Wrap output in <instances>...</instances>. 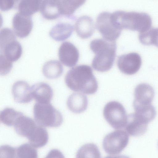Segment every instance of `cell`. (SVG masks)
<instances>
[{
  "mask_svg": "<svg viewBox=\"0 0 158 158\" xmlns=\"http://www.w3.org/2000/svg\"><path fill=\"white\" fill-rule=\"evenodd\" d=\"M65 82L71 90L88 94H94L98 88L92 69L87 65H79L70 69L65 76Z\"/></svg>",
  "mask_w": 158,
  "mask_h": 158,
  "instance_id": "6da1fadb",
  "label": "cell"
},
{
  "mask_svg": "<svg viewBox=\"0 0 158 158\" xmlns=\"http://www.w3.org/2000/svg\"><path fill=\"white\" fill-rule=\"evenodd\" d=\"M90 47L95 55L92 63L93 68L101 72L110 69L116 56L115 41H109L104 39H95L91 42Z\"/></svg>",
  "mask_w": 158,
  "mask_h": 158,
  "instance_id": "7a4b0ae2",
  "label": "cell"
},
{
  "mask_svg": "<svg viewBox=\"0 0 158 158\" xmlns=\"http://www.w3.org/2000/svg\"><path fill=\"white\" fill-rule=\"evenodd\" d=\"M111 16L115 25L121 30L126 29L139 33L152 27V18L146 13L118 10L111 13Z\"/></svg>",
  "mask_w": 158,
  "mask_h": 158,
  "instance_id": "3957f363",
  "label": "cell"
},
{
  "mask_svg": "<svg viewBox=\"0 0 158 158\" xmlns=\"http://www.w3.org/2000/svg\"><path fill=\"white\" fill-rule=\"evenodd\" d=\"M33 113L37 124L44 127H58L63 121L61 113L50 103H35Z\"/></svg>",
  "mask_w": 158,
  "mask_h": 158,
  "instance_id": "277c9868",
  "label": "cell"
},
{
  "mask_svg": "<svg viewBox=\"0 0 158 158\" xmlns=\"http://www.w3.org/2000/svg\"><path fill=\"white\" fill-rule=\"evenodd\" d=\"M103 115L107 122L114 129L125 128L127 115L124 106L119 102L112 101L107 103L104 108Z\"/></svg>",
  "mask_w": 158,
  "mask_h": 158,
  "instance_id": "5b68a950",
  "label": "cell"
},
{
  "mask_svg": "<svg viewBox=\"0 0 158 158\" xmlns=\"http://www.w3.org/2000/svg\"><path fill=\"white\" fill-rule=\"evenodd\" d=\"M129 135L126 131L119 129L106 135L103 141V147L107 154L114 155L121 152L127 146Z\"/></svg>",
  "mask_w": 158,
  "mask_h": 158,
  "instance_id": "8992f818",
  "label": "cell"
},
{
  "mask_svg": "<svg viewBox=\"0 0 158 158\" xmlns=\"http://www.w3.org/2000/svg\"><path fill=\"white\" fill-rule=\"evenodd\" d=\"M96 26L104 39L115 41L120 35L122 30L117 27L111 18V13L107 12L100 13L96 19Z\"/></svg>",
  "mask_w": 158,
  "mask_h": 158,
  "instance_id": "52a82bcc",
  "label": "cell"
},
{
  "mask_svg": "<svg viewBox=\"0 0 158 158\" xmlns=\"http://www.w3.org/2000/svg\"><path fill=\"white\" fill-rule=\"evenodd\" d=\"M154 96L153 88L146 83H141L136 87L134 91L133 106L135 111L145 109L152 106Z\"/></svg>",
  "mask_w": 158,
  "mask_h": 158,
  "instance_id": "ba28073f",
  "label": "cell"
},
{
  "mask_svg": "<svg viewBox=\"0 0 158 158\" xmlns=\"http://www.w3.org/2000/svg\"><path fill=\"white\" fill-rule=\"evenodd\" d=\"M142 64L141 57L136 52H131L119 56L117 60L118 68L123 73L131 75L139 70Z\"/></svg>",
  "mask_w": 158,
  "mask_h": 158,
  "instance_id": "9c48e42d",
  "label": "cell"
},
{
  "mask_svg": "<svg viewBox=\"0 0 158 158\" xmlns=\"http://www.w3.org/2000/svg\"><path fill=\"white\" fill-rule=\"evenodd\" d=\"M59 59L63 64L69 67H72L77 62L79 52L76 46L69 41L63 42L58 50Z\"/></svg>",
  "mask_w": 158,
  "mask_h": 158,
  "instance_id": "30bf717a",
  "label": "cell"
},
{
  "mask_svg": "<svg viewBox=\"0 0 158 158\" xmlns=\"http://www.w3.org/2000/svg\"><path fill=\"white\" fill-rule=\"evenodd\" d=\"M76 21V17L72 15L68 20L58 23L51 28L49 32V35L56 41L66 39L72 34Z\"/></svg>",
  "mask_w": 158,
  "mask_h": 158,
  "instance_id": "8fae6325",
  "label": "cell"
},
{
  "mask_svg": "<svg viewBox=\"0 0 158 158\" xmlns=\"http://www.w3.org/2000/svg\"><path fill=\"white\" fill-rule=\"evenodd\" d=\"M12 26L15 35L22 38L29 34L32 27L33 23L30 16L23 15L18 12L12 17Z\"/></svg>",
  "mask_w": 158,
  "mask_h": 158,
  "instance_id": "7c38bea8",
  "label": "cell"
},
{
  "mask_svg": "<svg viewBox=\"0 0 158 158\" xmlns=\"http://www.w3.org/2000/svg\"><path fill=\"white\" fill-rule=\"evenodd\" d=\"M12 93L15 101L20 103H29L33 98L31 87L23 81H17L13 84Z\"/></svg>",
  "mask_w": 158,
  "mask_h": 158,
  "instance_id": "4fadbf2b",
  "label": "cell"
},
{
  "mask_svg": "<svg viewBox=\"0 0 158 158\" xmlns=\"http://www.w3.org/2000/svg\"><path fill=\"white\" fill-rule=\"evenodd\" d=\"M148 123L135 113L127 115L125 127L128 134L134 136L142 135L146 131Z\"/></svg>",
  "mask_w": 158,
  "mask_h": 158,
  "instance_id": "5bb4252c",
  "label": "cell"
},
{
  "mask_svg": "<svg viewBox=\"0 0 158 158\" xmlns=\"http://www.w3.org/2000/svg\"><path fill=\"white\" fill-rule=\"evenodd\" d=\"M37 126L32 119L22 113L17 118L14 127L15 132L18 135L28 138Z\"/></svg>",
  "mask_w": 158,
  "mask_h": 158,
  "instance_id": "9a60e30c",
  "label": "cell"
},
{
  "mask_svg": "<svg viewBox=\"0 0 158 158\" xmlns=\"http://www.w3.org/2000/svg\"><path fill=\"white\" fill-rule=\"evenodd\" d=\"M33 98L37 103L41 104L50 103L53 96L51 87L44 82L36 83L31 86Z\"/></svg>",
  "mask_w": 158,
  "mask_h": 158,
  "instance_id": "2e32d148",
  "label": "cell"
},
{
  "mask_svg": "<svg viewBox=\"0 0 158 158\" xmlns=\"http://www.w3.org/2000/svg\"><path fill=\"white\" fill-rule=\"evenodd\" d=\"M74 28L77 35L81 38L86 39L90 37L94 30L93 19L86 15L80 17L75 22Z\"/></svg>",
  "mask_w": 158,
  "mask_h": 158,
  "instance_id": "e0dca14e",
  "label": "cell"
},
{
  "mask_svg": "<svg viewBox=\"0 0 158 158\" xmlns=\"http://www.w3.org/2000/svg\"><path fill=\"white\" fill-rule=\"evenodd\" d=\"M88 100L86 96L81 92H75L68 98L67 105L68 108L75 113H81L87 109Z\"/></svg>",
  "mask_w": 158,
  "mask_h": 158,
  "instance_id": "ac0fdd59",
  "label": "cell"
},
{
  "mask_svg": "<svg viewBox=\"0 0 158 158\" xmlns=\"http://www.w3.org/2000/svg\"><path fill=\"white\" fill-rule=\"evenodd\" d=\"M39 9L41 15L47 19H55L60 15L59 0L41 1Z\"/></svg>",
  "mask_w": 158,
  "mask_h": 158,
  "instance_id": "d6986e66",
  "label": "cell"
},
{
  "mask_svg": "<svg viewBox=\"0 0 158 158\" xmlns=\"http://www.w3.org/2000/svg\"><path fill=\"white\" fill-rule=\"evenodd\" d=\"M63 68L61 63L58 60H52L46 62L42 68L44 76L49 79H56L62 74Z\"/></svg>",
  "mask_w": 158,
  "mask_h": 158,
  "instance_id": "ffe728a7",
  "label": "cell"
},
{
  "mask_svg": "<svg viewBox=\"0 0 158 158\" xmlns=\"http://www.w3.org/2000/svg\"><path fill=\"white\" fill-rule=\"evenodd\" d=\"M48 134L46 129L38 125L28 138L29 143L36 148L45 146L48 142Z\"/></svg>",
  "mask_w": 158,
  "mask_h": 158,
  "instance_id": "44dd1931",
  "label": "cell"
},
{
  "mask_svg": "<svg viewBox=\"0 0 158 158\" xmlns=\"http://www.w3.org/2000/svg\"><path fill=\"white\" fill-rule=\"evenodd\" d=\"M1 50L5 57L12 62L17 60L22 53L21 46L16 40L6 44Z\"/></svg>",
  "mask_w": 158,
  "mask_h": 158,
  "instance_id": "7402d4cb",
  "label": "cell"
},
{
  "mask_svg": "<svg viewBox=\"0 0 158 158\" xmlns=\"http://www.w3.org/2000/svg\"><path fill=\"white\" fill-rule=\"evenodd\" d=\"M76 158H101L99 150L94 143L85 144L77 152Z\"/></svg>",
  "mask_w": 158,
  "mask_h": 158,
  "instance_id": "603a6c76",
  "label": "cell"
},
{
  "mask_svg": "<svg viewBox=\"0 0 158 158\" xmlns=\"http://www.w3.org/2000/svg\"><path fill=\"white\" fill-rule=\"evenodd\" d=\"M41 1L21 0L18 4V12L23 15L31 16L40 9Z\"/></svg>",
  "mask_w": 158,
  "mask_h": 158,
  "instance_id": "cb8c5ba5",
  "label": "cell"
},
{
  "mask_svg": "<svg viewBox=\"0 0 158 158\" xmlns=\"http://www.w3.org/2000/svg\"><path fill=\"white\" fill-rule=\"evenodd\" d=\"M85 2L82 0H59L60 14L64 16L71 15Z\"/></svg>",
  "mask_w": 158,
  "mask_h": 158,
  "instance_id": "d4e9b609",
  "label": "cell"
},
{
  "mask_svg": "<svg viewBox=\"0 0 158 158\" xmlns=\"http://www.w3.org/2000/svg\"><path fill=\"white\" fill-rule=\"evenodd\" d=\"M22 113L12 108H6L0 112V121L7 126H14L17 118Z\"/></svg>",
  "mask_w": 158,
  "mask_h": 158,
  "instance_id": "484cf974",
  "label": "cell"
},
{
  "mask_svg": "<svg viewBox=\"0 0 158 158\" xmlns=\"http://www.w3.org/2000/svg\"><path fill=\"white\" fill-rule=\"evenodd\" d=\"M15 158H38L36 148L30 143L23 144L16 148Z\"/></svg>",
  "mask_w": 158,
  "mask_h": 158,
  "instance_id": "4316f807",
  "label": "cell"
},
{
  "mask_svg": "<svg viewBox=\"0 0 158 158\" xmlns=\"http://www.w3.org/2000/svg\"><path fill=\"white\" fill-rule=\"evenodd\" d=\"M14 32L10 28L4 27L0 30V48L8 43L16 40Z\"/></svg>",
  "mask_w": 158,
  "mask_h": 158,
  "instance_id": "83f0119b",
  "label": "cell"
},
{
  "mask_svg": "<svg viewBox=\"0 0 158 158\" xmlns=\"http://www.w3.org/2000/svg\"><path fill=\"white\" fill-rule=\"evenodd\" d=\"M12 67V62L7 59L2 54H0V73L2 76L8 74Z\"/></svg>",
  "mask_w": 158,
  "mask_h": 158,
  "instance_id": "f1b7e54d",
  "label": "cell"
},
{
  "mask_svg": "<svg viewBox=\"0 0 158 158\" xmlns=\"http://www.w3.org/2000/svg\"><path fill=\"white\" fill-rule=\"evenodd\" d=\"M16 148L7 145L0 148V158H15Z\"/></svg>",
  "mask_w": 158,
  "mask_h": 158,
  "instance_id": "f546056e",
  "label": "cell"
},
{
  "mask_svg": "<svg viewBox=\"0 0 158 158\" xmlns=\"http://www.w3.org/2000/svg\"><path fill=\"white\" fill-rule=\"evenodd\" d=\"M44 158H65V157L60 151L53 149L49 152Z\"/></svg>",
  "mask_w": 158,
  "mask_h": 158,
  "instance_id": "4dcf8cb0",
  "label": "cell"
},
{
  "mask_svg": "<svg viewBox=\"0 0 158 158\" xmlns=\"http://www.w3.org/2000/svg\"><path fill=\"white\" fill-rule=\"evenodd\" d=\"M14 3L13 0H0V8L3 10H8L13 6Z\"/></svg>",
  "mask_w": 158,
  "mask_h": 158,
  "instance_id": "1f68e13d",
  "label": "cell"
},
{
  "mask_svg": "<svg viewBox=\"0 0 158 158\" xmlns=\"http://www.w3.org/2000/svg\"><path fill=\"white\" fill-rule=\"evenodd\" d=\"M104 158H129L128 157L123 155H112L106 157Z\"/></svg>",
  "mask_w": 158,
  "mask_h": 158,
  "instance_id": "d6a6232c",
  "label": "cell"
},
{
  "mask_svg": "<svg viewBox=\"0 0 158 158\" xmlns=\"http://www.w3.org/2000/svg\"><path fill=\"white\" fill-rule=\"evenodd\" d=\"M154 45L158 47V27L157 28Z\"/></svg>",
  "mask_w": 158,
  "mask_h": 158,
  "instance_id": "836d02e7",
  "label": "cell"
}]
</instances>
